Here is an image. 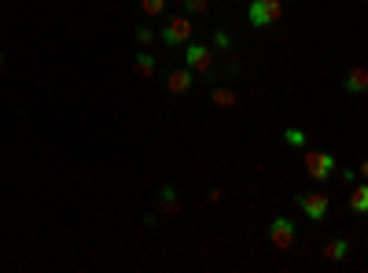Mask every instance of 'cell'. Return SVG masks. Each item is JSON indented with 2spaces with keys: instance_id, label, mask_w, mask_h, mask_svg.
<instances>
[{
  "instance_id": "5",
  "label": "cell",
  "mask_w": 368,
  "mask_h": 273,
  "mask_svg": "<svg viewBox=\"0 0 368 273\" xmlns=\"http://www.w3.org/2000/svg\"><path fill=\"white\" fill-rule=\"evenodd\" d=\"M162 41H166L169 48H177V45H184V41H191V19L188 15H169L166 26H162Z\"/></svg>"
},
{
  "instance_id": "16",
  "label": "cell",
  "mask_w": 368,
  "mask_h": 273,
  "mask_svg": "<svg viewBox=\"0 0 368 273\" xmlns=\"http://www.w3.org/2000/svg\"><path fill=\"white\" fill-rule=\"evenodd\" d=\"M166 4H169V0H140V11L144 15H162Z\"/></svg>"
},
{
  "instance_id": "10",
  "label": "cell",
  "mask_w": 368,
  "mask_h": 273,
  "mask_svg": "<svg viewBox=\"0 0 368 273\" xmlns=\"http://www.w3.org/2000/svg\"><path fill=\"white\" fill-rule=\"evenodd\" d=\"M346 255H350V244H346V240H328V244H324V259H328V262H342Z\"/></svg>"
},
{
  "instance_id": "13",
  "label": "cell",
  "mask_w": 368,
  "mask_h": 273,
  "mask_svg": "<svg viewBox=\"0 0 368 273\" xmlns=\"http://www.w3.org/2000/svg\"><path fill=\"white\" fill-rule=\"evenodd\" d=\"M159 196H162V211H166V215H177V211H181V203H177V188H169V185H166Z\"/></svg>"
},
{
  "instance_id": "14",
  "label": "cell",
  "mask_w": 368,
  "mask_h": 273,
  "mask_svg": "<svg viewBox=\"0 0 368 273\" xmlns=\"http://www.w3.org/2000/svg\"><path fill=\"white\" fill-rule=\"evenodd\" d=\"M284 144H291V148H302V152H306L310 137H306V130H284Z\"/></svg>"
},
{
  "instance_id": "9",
  "label": "cell",
  "mask_w": 368,
  "mask_h": 273,
  "mask_svg": "<svg viewBox=\"0 0 368 273\" xmlns=\"http://www.w3.org/2000/svg\"><path fill=\"white\" fill-rule=\"evenodd\" d=\"M350 211H354V215H361V218L368 215V181H364V185H357L354 192H350Z\"/></svg>"
},
{
  "instance_id": "1",
  "label": "cell",
  "mask_w": 368,
  "mask_h": 273,
  "mask_svg": "<svg viewBox=\"0 0 368 273\" xmlns=\"http://www.w3.org/2000/svg\"><path fill=\"white\" fill-rule=\"evenodd\" d=\"M284 15V0H251V11H247V19H251V26H273L276 19Z\"/></svg>"
},
{
  "instance_id": "8",
  "label": "cell",
  "mask_w": 368,
  "mask_h": 273,
  "mask_svg": "<svg viewBox=\"0 0 368 273\" xmlns=\"http://www.w3.org/2000/svg\"><path fill=\"white\" fill-rule=\"evenodd\" d=\"M342 86H346V93H354V96L368 93V71L364 67H350L346 78H342Z\"/></svg>"
},
{
  "instance_id": "7",
  "label": "cell",
  "mask_w": 368,
  "mask_h": 273,
  "mask_svg": "<svg viewBox=\"0 0 368 273\" xmlns=\"http://www.w3.org/2000/svg\"><path fill=\"white\" fill-rule=\"evenodd\" d=\"M191 81H196V74H191L188 67H177V71L166 74V89H169L173 96H184V93L191 89Z\"/></svg>"
},
{
  "instance_id": "19",
  "label": "cell",
  "mask_w": 368,
  "mask_h": 273,
  "mask_svg": "<svg viewBox=\"0 0 368 273\" xmlns=\"http://www.w3.org/2000/svg\"><path fill=\"white\" fill-rule=\"evenodd\" d=\"M361 177H364V181H368V159H364V163H361Z\"/></svg>"
},
{
  "instance_id": "3",
  "label": "cell",
  "mask_w": 368,
  "mask_h": 273,
  "mask_svg": "<svg viewBox=\"0 0 368 273\" xmlns=\"http://www.w3.org/2000/svg\"><path fill=\"white\" fill-rule=\"evenodd\" d=\"M295 237H298V229H295V222L291 218H273L269 222V244L276 247V251H291L295 247Z\"/></svg>"
},
{
  "instance_id": "6",
  "label": "cell",
  "mask_w": 368,
  "mask_h": 273,
  "mask_svg": "<svg viewBox=\"0 0 368 273\" xmlns=\"http://www.w3.org/2000/svg\"><path fill=\"white\" fill-rule=\"evenodd\" d=\"M184 67L191 74H210L214 71V52L206 45H184Z\"/></svg>"
},
{
  "instance_id": "2",
  "label": "cell",
  "mask_w": 368,
  "mask_h": 273,
  "mask_svg": "<svg viewBox=\"0 0 368 273\" xmlns=\"http://www.w3.org/2000/svg\"><path fill=\"white\" fill-rule=\"evenodd\" d=\"M302 166H306V174L313 181H328L335 174V155L332 152H306L302 155Z\"/></svg>"
},
{
  "instance_id": "18",
  "label": "cell",
  "mask_w": 368,
  "mask_h": 273,
  "mask_svg": "<svg viewBox=\"0 0 368 273\" xmlns=\"http://www.w3.org/2000/svg\"><path fill=\"white\" fill-rule=\"evenodd\" d=\"M232 45V37L225 34V30H218V34H214V48H228Z\"/></svg>"
},
{
  "instance_id": "12",
  "label": "cell",
  "mask_w": 368,
  "mask_h": 273,
  "mask_svg": "<svg viewBox=\"0 0 368 273\" xmlns=\"http://www.w3.org/2000/svg\"><path fill=\"white\" fill-rule=\"evenodd\" d=\"M210 100H214V108H225V111H228V108H236V93H232V89H225V86H221V89H214V93H210Z\"/></svg>"
},
{
  "instance_id": "17",
  "label": "cell",
  "mask_w": 368,
  "mask_h": 273,
  "mask_svg": "<svg viewBox=\"0 0 368 273\" xmlns=\"http://www.w3.org/2000/svg\"><path fill=\"white\" fill-rule=\"evenodd\" d=\"M151 41H155V34H151L147 26H140V30H137V45H140V48H147Z\"/></svg>"
},
{
  "instance_id": "11",
  "label": "cell",
  "mask_w": 368,
  "mask_h": 273,
  "mask_svg": "<svg viewBox=\"0 0 368 273\" xmlns=\"http://www.w3.org/2000/svg\"><path fill=\"white\" fill-rule=\"evenodd\" d=\"M133 74H137V78H151V74H155V59H151L147 52H140V56L133 59Z\"/></svg>"
},
{
  "instance_id": "4",
  "label": "cell",
  "mask_w": 368,
  "mask_h": 273,
  "mask_svg": "<svg viewBox=\"0 0 368 273\" xmlns=\"http://www.w3.org/2000/svg\"><path fill=\"white\" fill-rule=\"evenodd\" d=\"M298 207H302V215H306L310 222H324L332 215V200L324 192H298Z\"/></svg>"
},
{
  "instance_id": "15",
  "label": "cell",
  "mask_w": 368,
  "mask_h": 273,
  "mask_svg": "<svg viewBox=\"0 0 368 273\" xmlns=\"http://www.w3.org/2000/svg\"><path fill=\"white\" fill-rule=\"evenodd\" d=\"M184 15H206L210 11V0H181Z\"/></svg>"
}]
</instances>
